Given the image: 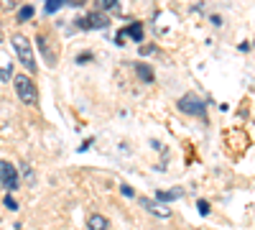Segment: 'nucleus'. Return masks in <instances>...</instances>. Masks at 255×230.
Masks as SVG:
<instances>
[{"instance_id":"19","label":"nucleus","mask_w":255,"mask_h":230,"mask_svg":"<svg viewBox=\"0 0 255 230\" xmlns=\"http://www.w3.org/2000/svg\"><path fill=\"white\" fill-rule=\"evenodd\" d=\"M23 174H26V182H31V184H33V172L28 169V166H23Z\"/></svg>"},{"instance_id":"10","label":"nucleus","mask_w":255,"mask_h":230,"mask_svg":"<svg viewBox=\"0 0 255 230\" xmlns=\"http://www.w3.org/2000/svg\"><path fill=\"white\" fill-rule=\"evenodd\" d=\"M61 5H84V0H46V13H56Z\"/></svg>"},{"instance_id":"5","label":"nucleus","mask_w":255,"mask_h":230,"mask_svg":"<svg viewBox=\"0 0 255 230\" xmlns=\"http://www.w3.org/2000/svg\"><path fill=\"white\" fill-rule=\"evenodd\" d=\"M77 26H79V28H87V31H90V28H92V31H95V28H108V26H110V18L105 15V13H87L84 18L77 20Z\"/></svg>"},{"instance_id":"13","label":"nucleus","mask_w":255,"mask_h":230,"mask_svg":"<svg viewBox=\"0 0 255 230\" xmlns=\"http://www.w3.org/2000/svg\"><path fill=\"white\" fill-rule=\"evenodd\" d=\"M33 13H36V10H33V5H23V8L18 10V20H20V23H23V20H31V18H33Z\"/></svg>"},{"instance_id":"11","label":"nucleus","mask_w":255,"mask_h":230,"mask_svg":"<svg viewBox=\"0 0 255 230\" xmlns=\"http://www.w3.org/2000/svg\"><path fill=\"white\" fill-rule=\"evenodd\" d=\"M133 69L138 72V77H140L143 82H153V77H156V74H153V69L148 67V64H143V61H135V67H133Z\"/></svg>"},{"instance_id":"20","label":"nucleus","mask_w":255,"mask_h":230,"mask_svg":"<svg viewBox=\"0 0 255 230\" xmlns=\"http://www.w3.org/2000/svg\"><path fill=\"white\" fill-rule=\"evenodd\" d=\"M3 3H5V5H15V3H18V0H3Z\"/></svg>"},{"instance_id":"2","label":"nucleus","mask_w":255,"mask_h":230,"mask_svg":"<svg viewBox=\"0 0 255 230\" xmlns=\"http://www.w3.org/2000/svg\"><path fill=\"white\" fill-rule=\"evenodd\" d=\"M13 87H15V95L20 97V102H26V105H33L38 100L36 85L31 82L28 74H13Z\"/></svg>"},{"instance_id":"18","label":"nucleus","mask_w":255,"mask_h":230,"mask_svg":"<svg viewBox=\"0 0 255 230\" xmlns=\"http://www.w3.org/2000/svg\"><path fill=\"white\" fill-rule=\"evenodd\" d=\"M199 213H202V215H207V213H209V202L199 200Z\"/></svg>"},{"instance_id":"17","label":"nucleus","mask_w":255,"mask_h":230,"mask_svg":"<svg viewBox=\"0 0 255 230\" xmlns=\"http://www.w3.org/2000/svg\"><path fill=\"white\" fill-rule=\"evenodd\" d=\"M120 192H123L125 197H135V192H133V190H130V187H128V184H123V187H120Z\"/></svg>"},{"instance_id":"14","label":"nucleus","mask_w":255,"mask_h":230,"mask_svg":"<svg viewBox=\"0 0 255 230\" xmlns=\"http://www.w3.org/2000/svg\"><path fill=\"white\" fill-rule=\"evenodd\" d=\"M118 5V0H95V8L97 10H113Z\"/></svg>"},{"instance_id":"3","label":"nucleus","mask_w":255,"mask_h":230,"mask_svg":"<svg viewBox=\"0 0 255 230\" xmlns=\"http://www.w3.org/2000/svg\"><path fill=\"white\" fill-rule=\"evenodd\" d=\"M179 110H181V113H186V115L204 118V115H207V102H204L199 95L189 92V95H184V97L179 100Z\"/></svg>"},{"instance_id":"4","label":"nucleus","mask_w":255,"mask_h":230,"mask_svg":"<svg viewBox=\"0 0 255 230\" xmlns=\"http://www.w3.org/2000/svg\"><path fill=\"white\" fill-rule=\"evenodd\" d=\"M0 187H5L10 192L18 187V169L10 161H0Z\"/></svg>"},{"instance_id":"16","label":"nucleus","mask_w":255,"mask_h":230,"mask_svg":"<svg viewBox=\"0 0 255 230\" xmlns=\"http://www.w3.org/2000/svg\"><path fill=\"white\" fill-rule=\"evenodd\" d=\"M5 207H8V210H18V202L13 197H5Z\"/></svg>"},{"instance_id":"15","label":"nucleus","mask_w":255,"mask_h":230,"mask_svg":"<svg viewBox=\"0 0 255 230\" xmlns=\"http://www.w3.org/2000/svg\"><path fill=\"white\" fill-rule=\"evenodd\" d=\"M13 77V67H3L0 69V82H8Z\"/></svg>"},{"instance_id":"8","label":"nucleus","mask_w":255,"mask_h":230,"mask_svg":"<svg viewBox=\"0 0 255 230\" xmlns=\"http://www.w3.org/2000/svg\"><path fill=\"white\" fill-rule=\"evenodd\" d=\"M36 44H38L41 54H44V59L49 61V67H54V64H56V54H54V49L49 46V38H46L44 33H38V36H36Z\"/></svg>"},{"instance_id":"6","label":"nucleus","mask_w":255,"mask_h":230,"mask_svg":"<svg viewBox=\"0 0 255 230\" xmlns=\"http://www.w3.org/2000/svg\"><path fill=\"white\" fill-rule=\"evenodd\" d=\"M140 205L145 207L148 213H151L153 218H158V220H168L171 218V210L163 205V202H158V200H148V197H140Z\"/></svg>"},{"instance_id":"1","label":"nucleus","mask_w":255,"mask_h":230,"mask_svg":"<svg viewBox=\"0 0 255 230\" xmlns=\"http://www.w3.org/2000/svg\"><path fill=\"white\" fill-rule=\"evenodd\" d=\"M10 46L15 49L20 64H23L28 72H36V56H33V49H31V41L23 33H13L10 36Z\"/></svg>"},{"instance_id":"12","label":"nucleus","mask_w":255,"mask_h":230,"mask_svg":"<svg viewBox=\"0 0 255 230\" xmlns=\"http://www.w3.org/2000/svg\"><path fill=\"white\" fill-rule=\"evenodd\" d=\"M181 197V190H168V192H156V200L158 202H171V200H179Z\"/></svg>"},{"instance_id":"7","label":"nucleus","mask_w":255,"mask_h":230,"mask_svg":"<svg viewBox=\"0 0 255 230\" xmlns=\"http://www.w3.org/2000/svg\"><path fill=\"white\" fill-rule=\"evenodd\" d=\"M120 33H123V36H118V44H123V38H130V41H135V44H140V41H143V23L133 20V23L125 26Z\"/></svg>"},{"instance_id":"9","label":"nucleus","mask_w":255,"mask_h":230,"mask_svg":"<svg viewBox=\"0 0 255 230\" xmlns=\"http://www.w3.org/2000/svg\"><path fill=\"white\" fill-rule=\"evenodd\" d=\"M87 228H90V230H108V228H110V223H108V218H105V215L95 213V215H90V218H87Z\"/></svg>"}]
</instances>
